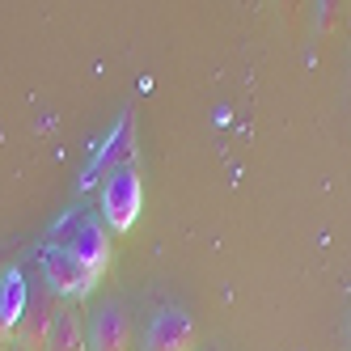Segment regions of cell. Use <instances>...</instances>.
Wrapping results in <instances>:
<instances>
[{"mask_svg":"<svg viewBox=\"0 0 351 351\" xmlns=\"http://www.w3.org/2000/svg\"><path fill=\"white\" fill-rule=\"evenodd\" d=\"M51 245L68 250L72 258H81L93 275H106L110 271V258H114V245H110V229L97 216L89 212H72L56 224V237Z\"/></svg>","mask_w":351,"mask_h":351,"instance_id":"1","label":"cell"},{"mask_svg":"<svg viewBox=\"0 0 351 351\" xmlns=\"http://www.w3.org/2000/svg\"><path fill=\"white\" fill-rule=\"evenodd\" d=\"M144 208V178L140 165H110L106 182H102V224L110 233H132Z\"/></svg>","mask_w":351,"mask_h":351,"instance_id":"2","label":"cell"},{"mask_svg":"<svg viewBox=\"0 0 351 351\" xmlns=\"http://www.w3.org/2000/svg\"><path fill=\"white\" fill-rule=\"evenodd\" d=\"M38 271H43L47 288H51L64 305H81V300L102 284V275H93L81 258H72L60 245H43L38 250Z\"/></svg>","mask_w":351,"mask_h":351,"instance_id":"3","label":"cell"},{"mask_svg":"<svg viewBox=\"0 0 351 351\" xmlns=\"http://www.w3.org/2000/svg\"><path fill=\"white\" fill-rule=\"evenodd\" d=\"M89 351H136L132 313L123 300L110 296L89 313Z\"/></svg>","mask_w":351,"mask_h":351,"instance_id":"4","label":"cell"},{"mask_svg":"<svg viewBox=\"0 0 351 351\" xmlns=\"http://www.w3.org/2000/svg\"><path fill=\"white\" fill-rule=\"evenodd\" d=\"M199 347V330L191 313H182L178 305H165L144 330V351H195Z\"/></svg>","mask_w":351,"mask_h":351,"instance_id":"5","label":"cell"},{"mask_svg":"<svg viewBox=\"0 0 351 351\" xmlns=\"http://www.w3.org/2000/svg\"><path fill=\"white\" fill-rule=\"evenodd\" d=\"M56 317H60V300H56L51 288L38 292V296H30L26 313H21V326H17V343H21V351H47V339H51Z\"/></svg>","mask_w":351,"mask_h":351,"instance_id":"6","label":"cell"},{"mask_svg":"<svg viewBox=\"0 0 351 351\" xmlns=\"http://www.w3.org/2000/svg\"><path fill=\"white\" fill-rule=\"evenodd\" d=\"M30 305V288H26V275L17 267H9L0 275V351H9V343L17 339V326L21 313Z\"/></svg>","mask_w":351,"mask_h":351,"instance_id":"7","label":"cell"},{"mask_svg":"<svg viewBox=\"0 0 351 351\" xmlns=\"http://www.w3.org/2000/svg\"><path fill=\"white\" fill-rule=\"evenodd\" d=\"M47 351H89V322H85L81 305H60Z\"/></svg>","mask_w":351,"mask_h":351,"instance_id":"8","label":"cell"},{"mask_svg":"<svg viewBox=\"0 0 351 351\" xmlns=\"http://www.w3.org/2000/svg\"><path fill=\"white\" fill-rule=\"evenodd\" d=\"M5 267H9V250L0 245V275H5Z\"/></svg>","mask_w":351,"mask_h":351,"instance_id":"9","label":"cell"}]
</instances>
